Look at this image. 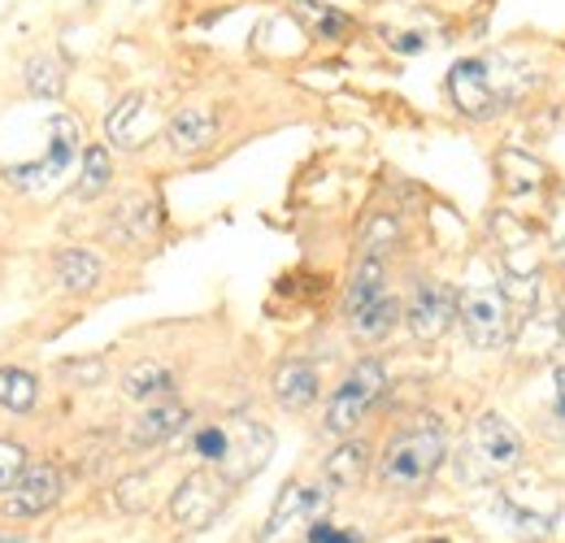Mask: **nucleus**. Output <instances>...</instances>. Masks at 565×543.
Returning <instances> with one entry per match:
<instances>
[{
    "mask_svg": "<svg viewBox=\"0 0 565 543\" xmlns=\"http://www.w3.org/2000/svg\"><path fill=\"white\" fill-rule=\"evenodd\" d=\"M553 401H557V417L565 422V365H553Z\"/></svg>",
    "mask_w": 565,
    "mask_h": 543,
    "instance_id": "obj_34",
    "label": "nucleus"
},
{
    "mask_svg": "<svg viewBox=\"0 0 565 543\" xmlns=\"http://www.w3.org/2000/svg\"><path fill=\"white\" fill-rule=\"evenodd\" d=\"M518 92L522 87L513 83V70L504 66V57H461L448 70V96L475 123L504 114L518 100Z\"/></svg>",
    "mask_w": 565,
    "mask_h": 543,
    "instance_id": "obj_2",
    "label": "nucleus"
},
{
    "mask_svg": "<svg viewBox=\"0 0 565 543\" xmlns=\"http://www.w3.org/2000/svg\"><path fill=\"white\" fill-rule=\"evenodd\" d=\"M26 466H31V448H26L22 439L4 435V439H0V496L13 491V482L26 475Z\"/></svg>",
    "mask_w": 565,
    "mask_h": 543,
    "instance_id": "obj_30",
    "label": "nucleus"
},
{
    "mask_svg": "<svg viewBox=\"0 0 565 543\" xmlns=\"http://www.w3.org/2000/svg\"><path fill=\"white\" fill-rule=\"evenodd\" d=\"M157 131H161V114H157V105H152L148 92H127L109 109V118H105V136H109L114 148H122V152L148 148L157 139Z\"/></svg>",
    "mask_w": 565,
    "mask_h": 543,
    "instance_id": "obj_12",
    "label": "nucleus"
},
{
    "mask_svg": "<svg viewBox=\"0 0 565 543\" xmlns=\"http://www.w3.org/2000/svg\"><path fill=\"white\" fill-rule=\"evenodd\" d=\"M53 278H57V287H62V291H71V296H87V291H96V287H100L105 266H100V257H96V253H87V248H57V253H53Z\"/></svg>",
    "mask_w": 565,
    "mask_h": 543,
    "instance_id": "obj_19",
    "label": "nucleus"
},
{
    "mask_svg": "<svg viewBox=\"0 0 565 543\" xmlns=\"http://www.w3.org/2000/svg\"><path fill=\"white\" fill-rule=\"evenodd\" d=\"M344 322H349V336L361 348H374V343H383L405 322V300L396 291H383L379 300H370L365 309H356L353 318H344Z\"/></svg>",
    "mask_w": 565,
    "mask_h": 543,
    "instance_id": "obj_17",
    "label": "nucleus"
},
{
    "mask_svg": "<svg viewBox=\"0 0 565 543\" xmlns=\"http://www.w3.org/2000/svg\"><path fill=\"white\" fill-rule=\"evenodd\" d=\"M148 482H152L148 475H127L114 487V500H118L122 513H143V509H148V496H152Z\"/></svg>",
    "mask_w": 565,
    "mask_h": 543,
    "instance_id": "obj_32",
    "label": "nucleus"
},
{
    "mask_svg": "<svg viewBox=\"0 0 565 543\" xmlns=\"http://www.w3.org/2000/svg\"><path fill=\"white\" fill-rule=\"evenodd\" d=\"M331 513V487L327 482H282V491L270 504L266 526L257 531V543H287L296 531H309L313 522H322Z\"/></svg>",
    "mask_w": 565,
    "mask_h": 543,
    "instance_id": "obj_5",
    "label": "nucleus"
},
{
    "mask_svg": "<svg viewBox=\"0 0 565 543\" xmlns=\"http://www.w3.org/2000/svg\"><path fill=\"white\" fill-rule=\"evenodd\" d=\"M401 244V222L392 217V213H374L370 222H365V231H361V257H379V262H387V253Z\"/></svg>",
    "mask_w": 565,
    "mask_h": 543,
    "instance_id": "obj_28",
    "label": "nucleus"
},
{
    "mask_svg": "<svg viewBox=\"0 0 565 543\" xmlns=\"http://www.w3.org/2000/svg\"><path fill=\"white\" fill-rule=\"evenodd\" d=\"M291 18L305 26V35L313 40H327V44H344L353 40L356 22L331 0H291Z\"/></svg>",
    "mask_w": 565,
    "mask_h": 543,
    "instance_id": "obj_18",
    "label": "nucleus"
},
{
    "mask_svg": "<svg viewBox=\"0 0 565 543\" xmlns=\"http://www.w3.org/2000/svg\"><path fill=\"white\" fill-rule=\"evenodd\" d=\"M188 426H192V408L188 405H179L174 396H170V401H152V405H143L140 413L131 417L127 444H131V448H161V444L179 439Z\"/></svg>",
    "mask_w": 565,
    "mask_h": 543,
    "instance_id": "obj_13",
    "label": "nucleus"
},
{
    "mask_svg": "<svg viewBox=\"0 0 565 543\" xmlns=\"http://www.w3.org/2000/svg\"><path fill=\"white\" fill-rule=\"evenodd\" d=\"M275 457V430L253 422V417H231L226 422V457H222V475L231 478L235 487L257 478Z\"/></svg>",
    "mask_w": 565,
    "mask_h": 543,
    "instance_id": "obj_10",
    "label": "nucleus"
},
{
    "mask_svg": "<svg viewBox=\"0 0 565 543\" xmlns=\"http://www.w3.org/2000/svg\"><path fill=\"white\" fill-rule=\"evenodd\" d=\"M66 78H71L66 62L57 53H49V49L44 53H31L22 62V92L31 100H62L66 96Z\"/></svg>",
    "mask_w": 565,
    "mask_h": 543,
    "instance_id": "obj_20",
    "label": "nucleus"
},
{
    "mask_svg": "<svg viewBox=\"0 0 565 543\" xmlns=\"http://www.w3.org/2000/svg\"><path fill=\"white\" fill-rule=\"evenodd\" d=\"M188 448H192L205 466H222V457H226V422H205V426H196L192 439H188Z\"/></svg>",
    "mask_w": 565,
    "mask_h": 543,
    "instance_id": "obj_31",
    "label": "nucleus"
},
{
    "mask_svg": "<svg viewBox=\"0 0 565 543\" xmlns=\"http://www.w3.org/2000/svg\"><path fill=\"white\" fill-rule=\"evenodd\" d=\"M235 496V482L222 475L217 466H201L183 478L170 496V522L183 531H210L213 522L226 513Z\"/></svg>",
    "mask_w": 565,
    "mask_h": 543,
    "instance_id": "obj_4",
    "label": "nucleus"
},
{
    "mask_svg": "<svg viewBox=\"0 0 565 543\" xmlns=\"http://www.w3.org/2000/svg\"><path fill=\"white\" fill-rule=\"evenodd\" d=\"M114 183V152L105 143H87L78 157V179H74V196L96 201L100 192H109Z\"/></svg>",
    "mask_w": 565,
    "mask_h": 543,
    "instance_id": "obj_24",
    "label": "nucleus"
},
{
    "mask_svg": "<svg viewBox=\"0 0 565 543\" xmlns=\"http://www.w3.org/2000/svg\"><path fill=\"white\" fill-rule=\"evenodd\" d=\"M83 157V127L74 123L71 114H53L49 118V152L40 161H26V166H9L4 179L22 192H35L44 183H57L62 174H71L74 161Z\"/></svg>",
    "mask_w": 565,
    "mask_h": 543,
    "instance_id": "obj_7",
    "label": "nucleus"
},
{
    "mask_svg": "<svg viewBox=\"0 0 565 543\" xmlns=\"http://www.w3.org/2000/svg\"><path fill=\"white\" fill-rule=\"evenodd\" d=\"M40 405V379L26 365H0V408L31 413Z\"/></svg>",
    "mask_w": 565,
    "mask_h": 543,
    "instance_id": "obj_25",
    "label": "nucleus"
},
{
    "mask_svg": "<svg viewBox=\"0 0 565 543\" xmlns=\"http://www.w3.org/2000/svg\"><path fill=\"white\" fill-rule=\"evenodd\" d=\"M174 370L161 361H136L131 370H122V396L136 405H152V401H170L174 396Z\"/></svg>",
    "mask_w": 565,
    "mask_h": 543,
    "instance_id": "obj_22",
    "label": "nucleus"
},
{
    "mask_svg": "<svg viewBox=\"0 0 565 543\" xmlns=\"http://www.w3.org/2000/svg\"><path fill=\"white\" fill-rule=\"evenodd\" d=\"M457 322L466 331L470 348L495 352L513 336V318H509V300L500 287H470L457 296Z\"/></svg>",
    "mask_w": 565,
    "mask_h": 543,
    "instance_id": "obj_8",
    "label": "nucleus"
},
{
    "mask_svg": "<svg viewBox=\"0 0 565 543\" xmlns=\"http://www.w3.org/2000/svg\"><path fill=\"white\" fill-rule=\"evenodd\" d=\"M448 461V435L439 422H418L396 430L379 453V487L392 496H418Z\"/></svg>",
    "mask_w": 565,
    "mask_h": 543,
    "instance_id": "obj_1",
    "label": "nucleus"
},
{
    "mask_svg": "<svg viewBox=\"0 0 565 543\" xmlns=\"http://www.w3.org/2000/svg\"><path fill=\"white\" fill-rule=\"evenodd\" d=\"M392 49L396 53H423L426 40H418V35H392Z\"/></svg>",
    "mask_w": 565,
    "mask_h": 543,
    "instance_id": "obj_35",
    "label": "nucleus"
},
{
    "mask_svg": "<svg viewBox=\"0 0 565 543\" xmlns=\"http://www.w3.org/2000/svg\"><path fill=\"white\" fill-rule=\"evenodd\" d=\"M370 466H374V448L365 444V439H340L331 453H327V461H322V482L331 487V491H356L365 475H370Z\"/></svg>",
    "mask_w": 565,
    "mask_h": 543,
    "instance_id": "obj_16",
    "label": "nucleus"
},
{
    "mask_svg": "<svg viewBox=\"0 0 565 543\" xmlns=\"http://www.w3.org/2000/svg\"><path fill=\"white\" fill-rule=\"evenodd\" d=\"M387 392V365L379 356H361L353 370L344 374V383L331 392L327 413H322V430L331 439H349L356 426L365 422V413L383 401Z\"/></svg>",
    "mask_w": 565,
    "mask_h": 543,
    "instance_id": "obj_3",
    "label": "nucleus"
},
{
    "mask_svg": "<svg viewBox=\"0 0 565 543\" xmlns=\"http://www.w3.org/2000/svg\"><path fill=\"white\" fill-rule=\"evenodd\" d=\"M423 543H448V540H423Z\"/></svg>",
    "mask_w": 565,
    "mask_h": 543,
    "instance_id": "obj_37",
    "label": "nucleus"
},
{
    "mask_svg": "<svg viewBox=\"0 0 565 543\" xmlns=\"http://www.w3.org/2000/svg\"><path fill=\"white\" fill-rule=\"evenodd\" d=\"M544 166L535 161V157H526V152H500V179H504V188L513 192V196H522V192H540L544 188Z\"/></svg>",
    "mask_w": 565,
    "mask_h": 543,
    "instance_id": "obj_26",
    "label": "nucleus"
},
{
    "mask_svg": "<svg viewBox=\"0 0 565 543\" xmlns=\"http://www.w3.org/2000/svg\"><path fill=\"white\" fill-rule=\"evenodd\" d=\"M57 379L66 387H100L109 379V361L105 356H66V361H57Z\"/></svg>",
    "mask_w": 565,
    "mask_h": 543,
    "instance_id": "obj_29",
    "label": "nucleus"
},
{
    "mask_svg": "<svg viewBox=\"0 0 565 543\" xmlns=\"http://www.w3.org/2000/svg\"><path fill=\"white\" fill-rule=\"evenodd\" d=\"M383 291H392V287H387V262L361 257L353 278H349V287H344V318H353L356 309H365V305L379 300Z\"/></svg>",
    "mask_w": 565,
    "mask_h": 543,
    "instance_id": "obj_23",
    "label": "nucleus"
},
{
    "mask_svg": "<svg viewBox=\"0 0 565 543\" xmlns=\"http://www.w3.org/2000/svg\"><path fill=\"white\" fill-rule=\"evenodd\" d=\"M157 231V201H127L114 213V235L118 239H148Z\"/></svg>",
    "mask_w": 565,
    "mask_h": 543,
    "instance_id": "obj_27",
    "label": "nucleus"
},
{
    "mask_svg": "<svg viewBox=\"0 0 565 543\" xmlns=\"http://www.w3.org/2000/svg\"><path fill=\"white\" fill-rule=\"evenodd\" d=\"M166 139H170V148L179 157H196V152H205L217 139V114H213L210 105H183V109L170 114Z\"/></svg>",
    "mask_w": 565,
    "mask_h": 543,
    "instance_id": "obj_15",
    "label": "nucleus"
},
{
    "mask_svg": "<svg viewBox=\"0 0 565 543\" xmlns=\"http://www.w3.org/2000/svg\"><path fill=\"white\" fill-rule=\"evenodd\" d=\"M495 513L504 518V526H509L518 540H548L553 526H557V513H553V509H535V504H526L518 491H504V496L495 500Z\"/></svg>",
    "mask_w": 565,
    "mask_h": 543,
    "instance_id": "obj_21",
    "label": "nucleus"
},
{
    "mask_svg": "<svg viewBox=\"0 0 565 543\" xmlns=\"http://www.w3.org/2000/svg\"><path fill=\"white\" fill-rule=\"evenodd\" d=\"M305 540L309 543H361L353 531H340V526H335V522H327V518H322V522H313V526L305 531Z\"/></svg>",
    "mask_w": 565,
    "mask_h": 543,
    "instance_id": "obj_33",
    "label": "nucleus"
},
{
    "mask_svg": "<svg viewBox=\"0 0 565 543\" xmlns=\"http://www.w3.org/2000/svg\"><path fill=\"white\" fill-rule=\"evenodd\" d=\"M557 327H562V336H565V291L557 296Z\"/></svg>",
    "mask_w": 565,
    "mask_h": 543,
    "instance_id": "obj_36",
    "label": "nucleus"
},
{
    "mask_svg": "<svg viewBox=\"0 0 565 543\" xmlns=\"http://www.w3.org/2000/svg\"><path fill=\"white\" fill-rule=\"evenodd\" d=\"M270 392H275L279 408L305 413V408L318 405V396H322V374H318V365H309L300 356H287V361H279V370L270 374Z\"/></svg>",
    "mask_w": 565,
    "mask_h": 543,
    "instance_id": "obj_14",
    "label": "nucleus"
},
{
    "mask_svg": "<svg viewBox=\"0 0 565 543\" xmlns=\"http://www.w3.org/2000/svg\"><path fill=\"white\" fill-rule=\"evenodd\" d=\"M457 287L439 283V278H418L409 300H405V327L418 343H439L452 322H457Z\"/></svg>",
    "mask_w": 565,
    "mask_h": 543,
    "instance_id": "obj_9",
    "label": "nucleus"
},
{
    "mask_svg": "<svg viewBox=\"0 0 565 543\" xmlns=\"http://www.w3.org/2000/svg\"><path fill=\"white\" fill-rule=\"evenodd\" d=\"M522 457H526V439L500 413H483L466 435V466L479 470V478L513 475Z\"/></svg>",
    "mask_w": 565,
    "mask_h": 543,
    "instance_id": "obj_6",
    "label": "nucleus"
},
{
    "mask_svg": "<svg viewBox=\"0 0 565 543\" xmlns=\"http://www.w3.org/2000/svg\"><path fill=\"white\" fill-rule=\"evenodd\" d=\"M62 491H66V475H62V466H53V461L26 466V475L13 482V491H4V518H13V522L44 518L49 509H57Z\"/></svg>",
    "mask_w": 565,
    "mask_h": 543,
    "instance_id": "obj_11",
    "label": "nucleus"
}]
</instances>
